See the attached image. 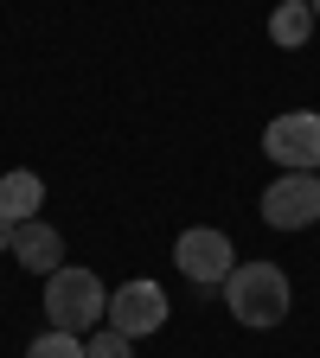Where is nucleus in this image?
Returning <instances> with one entry per match:
<instances>
[{"instance_id":"0eeeda50","label":"nucleus","mask_w":320,"mask_h":358,"mask_svg":"<svg viewBox=\"0 0 320 358\" xmlns=\"http://www.w3.org/2000/svg\"><path fill=\"white\" fill-rule=\"evenodd\" d=\"M13 262L32 268V275H52V268H64V237H58L45 217H32V224H20V231H13Z\"/></svg>"},{"instance_id":"20e7f679","label":"nucleus","mask_w":320,"mask_h":358,"mask_svg":"<svg viewBox=\"0 0 320 358\" xmlns=\"http://www.w3.org/2000/svg\"><path fill=\"white\" fill-rule=\"evenodd\" d=\"M263 154L282 173H320V115L314 109H288L263 128Z\"/></svg>"},{"instance_id":"f257e3e1","label":"nucleus","mask_w":320,"mask_h":358,"mask_svg":"<svg viewBox=\"0 0 320 358\" xmlns=\"http://www.w3.org/2000/svg\"><path fill=\"white\" fill-rule=\"evenodd\" d=\"M224 307H231L244 327H282L295 294H288V275L276 262H237L231 275H224Z\"/></svg>"},{"instance_id":"9d476101","label":"nucleus","mask_w":320,"mask_h":358,"mask_svg":"<svg viewBox=\"0 0 320 358\" xmlns=\"http://www.w3.org/2000/svg\"><path fill=\"white\" fill-rule=\"evenodd\" d=\"M26 358H83V339H77V333H58V327H52V333H39V339L26 345Z\"/></svg>"},{"instance_id":"1a4fd4ad","label":"nucleus","mask_w":320,"mask_h":358,"mask_svg":"<svg viewBox=\"0 0 320 358\" xmlns=\"http://www.w3.org/2000/svg\"><path fill=\"white\" fill-rule=\"evenodd\" d=\"M307 32H314V7H307V0H282V7L269 13V38H276L282 52H301Z\"/></svg>"},{"instance_id":"6e6552de","label":"nucleus","mask_w":320,"mask_h":358,"mask_svg":"<svg viewBox=\"0 0 320 358\" xmlns=\"http://www.w3.org/2000/svg\"><path fill=\"white\" fill-rule=\"evenodd\" d=\"M39 205H45V179L39 173H26V166L0 173V217H7V224H32Z\"/></svg>"},{"instance_id":"f03ea898","label":"nucleus","mask_w":320,"mask_h":358,"mask_svg":"<svg viewBox=\"0 0 320 358\" xmlns=\"http://www.w3.org/2000/svg\"><path fill=\"white\" fill-rule=\"evenodd\" d=\"M109 313V294H103V282L90 275V268H52L45 275V320H52L58 333H90Z\"/></svg>"},{"instance_id":"7ed1b4c3","label":"nucleus","mask_w":320,"mask_h":358,"mask_svg":"<svg viewBox=\"0 0 320 358\" xmlns=\"http://www.w3.org/2000/svg\"><path fill=\"white\" fill-rule=\"evenodd\" d=\"M173 262H179V275H186L193 288H224V275L237 268V250H231V237H224V231L193 224V231H179Z\"/></svg>"},{"instance_id":"9b49d317","label":"nucleus","mask_w":320,"mask_h":358,"mask_svg":"<svg viewBox=\"0 0 320 358\" xmlns=\"http://www.w3.org/2000/svg\"><path fill=\"white\" fill-rule=\"evenodd\" d=\"M83 358H134V339L116 333V327H103V333H90V339H83Z\"/></svg>"},{"instance_id":"423d86ee","label":"nucleus","mask_w":320,"mask_h":358,"mask_svg":"<svg viewBox=\"0 0 320 358\" xmlns=\"http://www.w3.org/2000/svg\"><path fill=\"white\" fill-rule=\"evenodd\" d=\"M167 307H173V301H167L160 282H141V275H134V282H122L116 301H109V327L128 333V339H148V333L167 327Z\"/></svg>"},{"instance_id":"39448f33","label":"nucleus","mask_w":320,"mask_h":358,"mask_svg":"<svg viewBox=\"0 0 320 358\" xmlns=\"http://www.w3.org/2000/svg\"><path fill=\"white\" fill-rule=\"evenodd\" d=\"M263 224H269V231H307V224H320V173H282V179H269Z\"/></svg>"},{"instance_id":"ddd939ff","label":"nucleus","mask_w":320,"mask_h":358,"mask_svg":"<svg viewBox=\"0 0 320 358\" xmlns=\"http://www.w3.org/2000/svg\"><path fill=\"white\" fill-rule=\"evenodd\" d=\"M307 7H314V26H320V0H307Z\"/></svg>"},{"instance_id":"f8f14e48","label":"nucleus","mask_w":320,"mask_h":358,"mask_svg":"<svg viewBox=\"0 0 320 358\" xmlns=\"http://www.w3.org/2000/svg\"><path fill=\"white\" fill-rule=\"evenodd\" d=\"M13 231H20V224H7V217H0V256L13 250Z\"/></svg>"}]
</instances>
